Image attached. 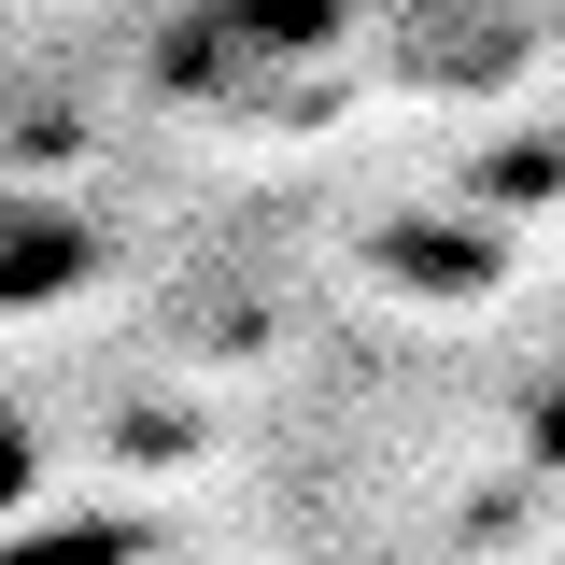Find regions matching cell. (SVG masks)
Segmentation results:
<instances>
[{
	"label": "cell",
	"instance_id": "obj_1",
	"mask_svg": "<svg viewBox=\"0 0 565 565\" xmlns=\"http://www.w3.org/2000/svg\"><path fill=\"white\" fill-rule=\"evenodd\" d=\"M57 282H85V226L57 199H0V311H29Z\"/></svg>",
	"mask_w": 565,
	"mask_h": 565
},
{
	"label": "cell",
	"instance_id": "obj_2",
	"mask_svg": "<svg viewBox=\"0 0 565 565\" xmlns=\"http://www.w3.org/2000/svg\"><path fill=\"white\" fill-rule=\"evenodd\" d=\"M29 481H43L29 467V424H0V509H29Z\"/></svg>",
	"mask_w": 565,
	"mask_h": 565
}]
</instances>
